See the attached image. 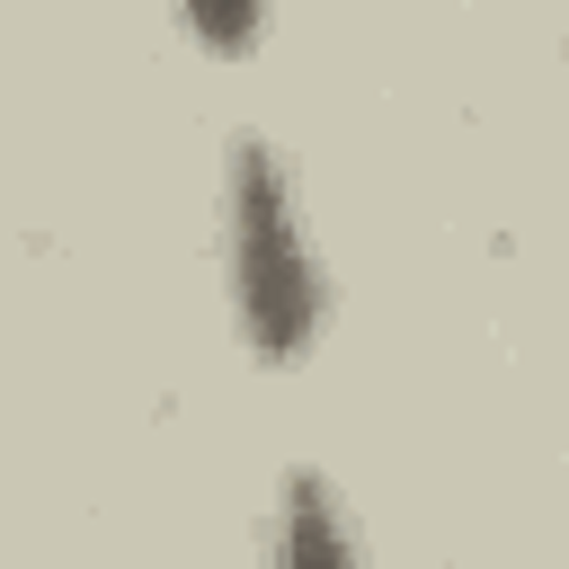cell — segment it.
I'll return each mask as SVG.
<instances>
[{"instance_id": "obj_1", "label": "cell", "mask_w": 569, "mask_h": 569, "mask_svg": "<svg viewBox=\"0 0 569 569\" xmlns=\"http://www.w3.org/2000/svg\"><path fill=\"white\" fill-rule=\"evenodd\" d=\"M222 276H231V320H240L249 356L302 365L329 320V284H320L293 178L267 142H240L222 169Z\"/></svg>"}, {"instance_id": "obj_3", "label": "cell", "mask_w": 569, "mask_h": 569, "mask_svg": "<svg viewBox=\"0 0 569 569\" xmlns=\"http://www.w3.org/2000/svg\"><path fill=\"white\" fill-rule=\"evenodd\" d=\"M169 9H178V27H187L213 62H240V53H258L276 0H169Z\"/></svg>"}, {"instance_id": "obj_2", "label": "cell", "mask_w": 569, "mask_h": 569, "mask_svg": "<svg viewBox=\"0 0 569 569\" xmlns=\"http://www.w3.org/2000/svg\"><path fill=\"white\" fill-rule=\"evenodd\" d=\"M267 569H365V533L347 525V498H338L320 471H284V480H276Z\"/></svg>"}]
</instances>
